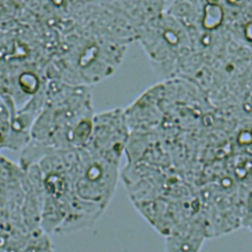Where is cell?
Segmentation results:
<instances>
[{
  "label": "cell",
  "instance_id": "1",
  "mask_svg": "<svg viewBox=\"0 0 252 252\" xmlns=\"http://www.w3.org/2000/svg\"><path fill=\"white\" fill-rule=\"evenodd\" d=\"M45 94L30 142L51 150L84 147L91 137L95 114L90 87L49 80Z\"/></svg>",
  "mask_w": 252,
  "mask_h": 252
},
{
  "label": "cell",
  "instance_id": "2",
  "mask_svg": "<svg viewBox=\"0 0 252 252\" xmlns=\"http://www.w3.org/2000/svg\"><path fill=\"white\" fill-rule=\"evenodd\" d=\"M41 228V192L33 164L23 167L0 154V252Z\"/></svg>",
  "mask_w": 252,
  "mask_h": 252
},
{
  "label": "cell",
  "instance_id": "3",
  "mask_svg": "<svg viewBox=\"0 0 252 252\" xmlns=\"http://www.w3.org/2000/svg\"><path fill=\"white\" fill-rule=\"evenodd\" d=\"M137 41L162 79L189 76L193 61L190 32L165 9L146 24Z\"/></svg>",
  "mask_w": 252,
  "mask_h": 252
},
{
  "label": "cell",
  "instance_id": "4",
  "mask_svg": "<svg viewBox=\"0 0 252 252\" xmlns=\"http://www.w3.org/2000/svg\"><path fill=\"white\" fill-rule=\"evenodd\" d=\"M33 0H0V30L23 24L29 17Z\"/></svg>",
  "mask_w": 252,
  "mask_h": 252
},
{
  "label": "cell",
  "instance_id": "5",
  "mask_svg": "<svg viewBox=\"0 0 252 252\" xmlns=\"http://www.w3.org/2000/svg\"><path fill=\"white\" fill-rule=\"evenodd\" d=\"M5 252H54V247L50 234L40 228L23 242Z\"/></svg>",
  "mask_w": 252,
  "mask_h": 252
},
{
  "label": "cell",
  "instance_id": "6",
  "mask_svg": "<svg viewBox=\"0 0 252 252\" xmlns=\"http://www.w3.org/2000/svg\"><path fill=\"white\" fill-rule=\"evenodd\" d=\"M206 240L187 235L164 237V252H201Z\"/></svg>",
  "mask_w": 252,
  "mask_h": 252
},
{
  "label": "cell",
  "instance_id": "7",
  "mask_svg": "<svg viewBox=\"0 0 252 252\" xmlns=\"http://www.w3.org/2000/svg\"><path fill=\"white\" fill-rule=\"evenodd\" d=\"M16 114L0 96V150L9 147L11 125L16 118Z\"/></svg>",
  "mask_w": 252,
  "mask_h": 252
},
{
  "label": "cell",
  "instance_id": "8",
  "mask_svg": "<svg viewBox=\"0 0 252 252\" xmlns=\"http://www.w3.org/2000/svg\"><path fill=\"white\" fill-rule=\"evenodd\" d=\"M240 228H244L252 233V190H250L244 200L241 212Z\"/></svg>",
  "mask_w": 252,
  "mask_h": 252
},
{
  "label": "cell",
  "instance_id": "9",
  "mask_svg": "<svg viewBox=\"0 0 252 252\" xmlns=\"http://www.w3.org/2000/svg\"><path fill=\"white\" fill-rule=\"evenodd\" d=\"M248 1H249V2H250V3H252V0H248Z\"/></svg>",
  "mask_w": 252,
  "mask_h": 252
}]
</instances>
